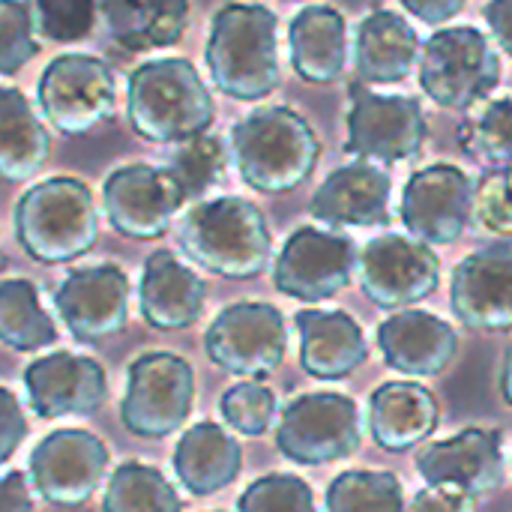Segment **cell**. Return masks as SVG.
<instances>
[{"label": "cell", "mask_w": 512, "mask_h": 512, "mask_svg": "<svg viewBox=\"0 0 512 512\" xmlns=\"http://www.w3.org/2000/svg\"><path fill=\"white\" fill-rule=\"evenodd\" d=\"M231 159L249 189L285 195L312 177L321 159V138L294 108L270 105L231 129Z\"/></svg>", "instance_id": "6da1fadb"}, {"label": "cell", "mask_w": 512, "mask_h": 512, "mask_svg": "<svg viewBox=\"0 0 512 512\" xmlns=\"http://www.w3.org/2000/svg\"><path fill=\"white\" fill-rule=\"evenodd\" d=\"M213 96L183 57L147 60L129 75L126 120L150 144H180L213 126Z\"/></svg>", "instance_id": "7a4b0ae2"}, {"label": "cell", "mask_w": 512, "mask_h": 512, "mask_svg": "<svg viewBox=\"0 0 512 512\" xmlns=\"http://www.w3.org/2000/svg\"><path fill=\"white\" fill-rule=\"evenodd\" d=\"M180 249L207 273L246 282L267 270L273 234L258 204L237 195H222L195 204L177 231Z\"/></svg>", "instance_id": "3957f363"}, {"label": "cell", "mask_w": 512, "mask_h": 512, "mask_svg": "<svg viewBox=\"0 0 512 512\" xmlns=\"http://www.w3.org/2000/svg\"><path fill=\"white\" fill-rule=\"evenodd\" d=\"M279 18L261 3H225L207 36V69L222 96L258 102L279 87Z\"/></svg>", "instance_id": "277c9868"}, {"label": "cell", "mask_w": 512, "mask_h": 512, "mask_svg": "<svg viewBox=\"0 0 512 512\" xmlns=\"http://www.w3.org/2000/svg\"><path fill=\"white\" fill-rule=\"evenodd\" d=\"M15 237L36 264H72L99 237V210L90 186L78 177H48L15 204Z\"/></svg>", "instance_id": "5b68a950"}, {"label": "cell", "mask_w": 512, "mask_h": 512, "mask_svg": "<svg viewBox=\"0 0 512 512\" xmlns=\"http://www.w3.org/2000/svg\"><path fill=\"white\" fill-rule=\"evenodd\" d=\"M501 84V57L477 27H444L420 54V87L447 111H468Z\"/></svg>", "instance_id": "8992f818"}, {"label": "cell", "mask_w": 512, "mask_h": 512, "mask_svg": "<svg viewBox=\"0 0 512 512\" xmlns=\"http://www.w3.org/2000/svg\"><path fill=\"white\" fill-rule=\"evenodd\" d=\"M363 444L357 402L345 393H303L297 396L279 426V453L303 468H321L351 459Z\"/></svg>", "instance_id": "52a82bcc"}, {"label": "cell", "mask_w": 512, "mask_h": 512, "mask_svg": "<svg viewBox=\"0 0 512 512\" xmlns=\"http://www.w3.org/2000/svg\"><path fill=\"white\" fill-rule=\"evenodd\" d=\"M195 408V369L168 351L141 354L129 366L120 420L135 438L174 435Z\"/></svg>", "instance_id": "ba28073f"}, {"label": "cell", "mask_w": 512, "mask_h": 512, "mask_svg": "<svg viewBox=\"0 0 512 512\" xmlns=\"http://www.w3.org/2000/svg\"><path fill=\"white\" fill-rule=\"evenodd\" d=\"M207 360L243 381H261L273 375L288 351L285 315L270 303H231L204 333Z\"/></svg>", "instance_id": "9c48e42d"}, {"label": "cell", "mask_w": 512, "mask_h": 512, "mask_svg": "<svg viewBox=\"0 0 512 512\" xmlns=\"http://www.w3.org/2000/svg\"><path fill=\"white\" fill-rule=\"evenodd\" d=\"M36 99L57 132L87 135L117 108L114 72L93 54H60L42 69Z\"/></svg>", "instance_id": "30bf717a"}, {"label": "cell", "mask_w": 512, "mask_h": 512, "mask_svg": "<svg viewBox=\"0 0 512 512\" xmlns=\"http://www.w3.org/2000/svg\"><path fill=\"white\" fill-rule=\"evenodd\" d=\"M357 276L363 294L375 306L402 312L438 291L441 258L417 237L381 234L360 249Z\"/></svg>", "instance_id": "8fae6325"}, {"label": "cell", "mask_w": 512, "mask_h": 512, "mask_svg": "<svg viewBox=\"0 0 512 512\" xmlns=\"http://www.w3.org/2000/svg\"><path fill=\"white\" fill-rule=\"evenodd\" d=\"M111 453L87 429H57L45 435L27 462L33 492L54 507H84L105 483Z\"/></svg>", "instance_id": "7c38bea8"}, {"label": "cell", "mask_w": 512, "mask_h": 512, "mask_svg": "<svg viewBox=\"0 0 512 512\" xmlns=\"http://www.w3.org/2000/svg\"><path fill=\"white\" fill-rule=\"evenodd\" d=\"M186 201L189 198L168 165L129 162L114 168L102 183V210L111 228L129 240L162 237Z\"/></svg>", "instance_id": "4fadbf2b"}, {"label": "cell", "mask_w": 512, "mask_h": 512, "mask_svg": "<svg viewBox=\"0 0 512 512\" xmlns=\"http://www.w3.org/2000/svg\"><path fill=\"white\" fill-rule=\"evenodd\" d=\"M360 252L351 237L321 228H297L273 261V285L300 303H321L345 291Z\"/></svg>", "instance_id": "5bb4252c"}, {"label": "cell", "mask_w": 512, "mask_h": 512, "mask_svg": "<svg viewBox=\"0 0 512 512\" xmlns=\"http://www.w3.org/2000/svg\"><path fill=\"white\" fill-rule=\"evenodd\" d=\"M426 138L429 123L414 96H387L366 87L354 90L348 111V153L366 162L393 165L414 159L423 150Z\"/></svg>", "instance_id": "9a60e30c"}, {"label": "cell", "mask_w": 512, "mask_h": 512, "mask_svg": "<svg viewBox=\"0 0 512 512\" xmlns=\"http://www.w3.org/2000/svg\"><path fill=\"white\" fill-rule=\"evenodd\" d=\"M474 201L477 186L471 177L450 162H438L411 174L399 213L411 237L429 246H450L465 234L474 216Z\"/></svg>", "instance_id": "2e32d148"}, {"label": "cell", "mask_w": 512, "mask_h": 512, "mask_svg": "<svg viewBox=\"0 0 512 512\" xmlns=\"http://www.w3.org/2000/svg\"><path fill=\"white\" fill-rule=\"evenodd\" d=\"M129 276L117 264L72 270L54 291V309L72 339L105 342L129 324Z\"/></svg>", "instance_id": "e0dca14e"}, {"label": "cell", "mask_w": 512, "mask_h": 512, "mask_svg": "<svg viewBox=\"0 0 512 512\" xmlns=\"http://www.w3.org/2000/svg\"><path fill=\"white\" fill-rule=\"evenodd\" d=\"M417 471L426 486H438L465 498L495 495L504 474V450L498 429H465L447 441H432L417 453Z\"/></svg>", "instance_id": "ac0fdd59"}, {"label": "cell", "mask_w": 512, "mask_h": 512, "mask_svg": "<svg viewBox=\"0 0 512 512\" xmlns=\"http://www.w3.org/2000/svg\"><path fill=\"white\" fill-rule=\"evenodd\" d=\"M450 306L468 330H512V243L495 240L468 258L453 273Z\"/></svg>", "instance_id": "d6986e66"}, {"label": "cell", "mask_w": 512, "mask_h": 512, "mask_svg": "<svg viewBox=\"0 0 512 512\" xmlns=\"http://www.w3.org/2000/svg\"><path fill=\"white\" fill-rule=\"evenodd\" d=\"M30 411L42 420L96 414L108 396L105 369L93 357L54 351L24 369Z\"/></svg>", "instance_id": "ffe728a7"}, {"label": "cell", "mask_w": 512, "mask_h": 512, "mask_svg": "<svg viewBox=\"0 0 512 512\" xmlns=\"http://www.w3.org/2000/svg\"><path fill=\"white\" fill-rule=\"evenodd\" d=\"M393 180L378 162H351L336 168L312 195L309 213L333 228H375L390 222Z\"/></svg>", "instance_id": "44dd1931"}, {"label": "cell", "mask_w": 512, "mask_h": 512, "mask_svg": "<svg viewBox=\"0 0 512 512\" xmlns=\"http://www.w3.org/2000/svg\"><path fill=\"white\" fill-rule=\"evenodd\" d=\"M378 348L393 372L408 378H435L456 360L459 333L432 312L402 309L378 327Z\"/></svg>", "instance_id": "7402d4cb"}, {"label": "cell", "mask_w": 512, "mask_h": 512, "mask_svg": "<svg viewBox=\"0 0 512 512\" xmlns=\"http://www.w3.org/2000/svg\"><path fill=\"white\" fill-rule=\"evenodd\" d=\"M294 324L300 333V366L318 381H345L369 360L363 327L342 309H300Z\"/></svg>", "instance_id": "603a6c76"}, {"label": "cell", "mask_w": 512, "mask_h": 512, "mask_svg": "<svg viewBox=\"0 0 512 512\" xmlns=\"http://www.w3.org/2000/svg\"><path fill=\"white\" fill-rule=\"evenodd\" d=\"M138 303L153 330H186L204 312L207 282L174 252L159 249L144 261Z\"/></svg>", "instance_id": "cb8c5ba5"}, {"label": "cell", "mask_w": 512, "mask_h": 512, "mask_svg": "<svg viewBox=\"0 0 512 512\" xmlns=\"http://www.w3.org/2000/svg\"><path fill=\"white\" fill-rule=\"evenodd\" d=\"M441 420L435 393L417 381H387L369 396V432L387 453H408L426 444Z\"/></svg>", "instance_id": "d4e9b609"}, {"label": "cell", "mask_w": 512, "mask_h": 512, "mask_svg": "<svg viewBox=\"0 0 512 512\" xmlns=\"http://www.w3.org/2000/svg\"><path fill=\"white\" fill-rule=\"evenodd\" d=\"M423 54L417 30L390 9L369 12L354 33V72L366 84H396L408 78Z\"/></svg>", "instance_id": "484cf974"}, {"label": "cell", "mask_w": 512, "mask_h": 512, "mask_svg": "<svg viewBox=\"0 0 512 512\" xmlns=\"http://www.w3.org/2000/svg\"><path fill=\"white\" fill-rule=\"evenodd\" d=\"M291 66L306 84H333L348 66V21L339 9L312 3L288 24Z\"/></svg>", "instance_id": "4316f807"}, {"label": "cell", "mask_w": 512, "mask_h": 512, "mask_svg": "<svg viewBox=\"0 0 512 512\" xmlns=\"http://www.w3.org/2000/svg\"><path fill=\"white\" fill-rule=\"evenodd\" d=\"M243 471V450L219 423H195L174 447V474L195 498L228 489Z\"/></svg>", "instance_id": "83f0119b"}, {"label": "cell", "mask_w": 512, "mask_h": 512, "mask_svg": "<svg viewBox=\"0 0 512 512\" xmlns=\"http://www.w3.org/2000/svg\"><path fill=\"white\" fill-rule=\"evenodd\" d=\"M189 12V0H102L111 39L132 54L177 45L189 27Z\"/></svg>", "instance_id": "f1b7e54d"}, {"label": "cell", "mask_w": 512, "mask_h": 512, "mask_svg": "<svg viewBox=\"0 0 512 512\" xmlns=\"http://www.w3.org/2000/svg\"><path fill=\"white\" fill-rule=\"evenodd\" d=\"M51 156V138L30 99L15 90H0V171L9 183L36 177Z\"/></svg>", "instance_id": "f546056e"}, {"label": "cell", "mask_w": 512, "mask_h": 512, "mask_svg": "<svg viewBox=\"0 0 512 512\" xmlns=\"http://www.w3.org/2000/svg\"><path fill=\"white\" fill-rule=\"evenodd\" d=\"M0 339L6 348L24 354L57 342V327L39 306V294L30 279L0 282Z\"/></svg>", "instance_id": "4dcf8cb0"}, {"label": "cell", "mask_w": 512, "mask_h": 512, "mask_svg": "<svg viewBox=\"0 0 512 512\" xmlns=\"http://www.w3.org/2000/svg\"><path fill=\"white\" fill-rule=\"evenodd\" d=\"M102 512H183V501L159 468L123 462L108 477Z\"/></svg>", "instance_id": "1f68e13d"}, {"label": "cell", "mask_w": 512, "mask_h": 512, "mask_svg": "<svg viewBox=\"0 0 512 512\" xmlns=\"http://www.w3.org/2000/svg\"><path fill=\"white\" fill-rule=\"evenodd\" d=\"M327 512H408L402 480L390 471H345L327 486Z\"/></svg>", "instance_id": "d6a6232c"}, {"label": "cell", "mask_w": 512, "mask_h": 512, "mask_svg": "<svg viewBox=\"0 0 512 512\" xmlns=\"http://www.w3.org/2000/svg\"><path fill=\"white\" fill-rule=\"evenodd\" d=\"M462 150L495 168H512V93L480 102V111L459 126Z\"/></svg>", "instance_id": "836d02e7"}, {"label": "cell", "mask_w": 512, "mask_h": 512, "mask_svg": "<svg viewBox=\"0 0 512 512\" xmlns=\"http://www.w3.org/2000/svg\"><path fill=\"white\" fill-rule=\"evenodd\" d=\"M228 168V147L219 135H195L189 141H180L171 153L168 171L177 177L189 201L204 198L225 180Z\"/></svg>", "instance_id": "e575fe53"}, {"label": "cell", "mask_w": 512, "mask_h": 512, "mask_svg": "<svg viewBox=\"0 0 512 512\" xmlns=\"http://www.w3.org/2000/svg\"><path fill=\"white\" fill-rule=\"evenodd\" d=\"M219 408H222V420L234 432L246 438H261L276 420V393L261 381H240L225 390Z\"/></svg>", "instance_id": "d590c367"}, {"label": "cell", "mask_w": 512, "mask_h": 512, "mask_svg": "<svg viewBox=\"0 0 512 512\" xmlns=\"http://www.w3.org/2000/svg\"><path fill=\"white\" fill-rule=\"evenodd\" d=\"M237 512H318L312 486L297 474H267L243 489Z\"/></svg>", "instance_id": "8d00e7d4"}, {"label": "cell", "mask_w": 512, "mask_h": 512, "mask_svg": "<svg viewBox=\"0 0 512 512\" xmlns=\"http://www.w3.org/2000/svg\"><path fill=\"white\" fill-rule=\"evenodd\" d=\"M36 15L24 0H0V75H15L39 54Z\"/></svg>", "instance_id": "74e56055"}, {"label": "cell", "mask_w": 512, "mask_h": 512, "mask_svg": "<svg viewBox=\"0 0 512 512\" xmlns=\"http://www.w3.org/2000/svg\"><path fill=\"white\" fill-rule=\"evenodd\" d=\"M96 0H33L36 27L51 42H81L96 27Z\"/></svg>", "instance_id": "f35d334b"}, {"label": "cell", "mask_w": 512, "mask_h": 512, "mask_svg": "<svg viewBox=\"0 0 512 512\" xmlns=\"http://www.w3.org/2000/svg\"><path fill=\"white\" fill-rule=\"evenodd\" d=\"M474 216L492 237L512 243V168H492L483 174L477 183Z\"/></svg>", "instance_id": "ab89813d"}, {"label": "cell", "mask_w": 512, "mask_h": 512, "mask_svg": "<svg viewBox=\"0 0 512 512\" xmlns=\"http://www.w3.org/2000/svg\"><path fill=\"white\" fill-rule=\"evenodd\" d=\"M27 438V420L18 399L9 390H0V462L9 465L21 441Z\"/></svg>", "instance_id": "60d3db41"}, {"label": "cell", "mask_w": 512, "mask_h": 512, "mask_svg": "<svg viewBox=\"0 0 512 512\" xmlns=\"http://www.w3.org/2000/svg\"><path fill=\"white\" fill-rule=\"evenodd\" d=\"M408 512H474V498H465L438 486H426L423 492L414 495Z\"/></svg>", "instance_id": "b9f144b4"}, {"label": "cell", "mask_w": 512, "mask_h": 512, "mask_svg": "<svg viewBox=\"0 0 512 512\" xmlns=\"http://www.w3.org/2000/svg\"><path fill=\"white\" fill-rule=\"evenodd\" d=\"M30 489H33L30 474L9 471L0 483V512H36Z\"/></svg>", "instance_id": "7bdbcfd3"}, {"label": "cell", "mask_w": 512, "mask_h": 512, "mask_svg": "<svg viewBox=\"0 0 512 512\" xmlns=\"http://www.w3.org/2000/svg\"><path fill=\"white\" fill-rule=\"evenodd\" d=\"M465 3L468 0H402V6L423 24H447L465 9Z\"/></svg>", "instance_id": "ee69618b"}, {"label": "cell", "mask_w": 512, "mask_h": 512, "mask_svg": "<svg viewBox=\"0 0 512 512\" xmlns=\"http://www.w3.org/2000/svg\"><path fill=\"white\" fill-rule=\"evenodd\" d=\"M483 18L495 36V42L512 57V0H489Z\"/></svg>", "instance_id": "f6af8a7d"}, {"label": "cell", "mask_w": 512, "mask_h": 512, "mask_svg": "<svg viewBox=\"0 0 512 512\" xmlns=\"http://www.w3.org/2000/svg\"><path fill=\"white\" fill-rule=\"evenodd\" d=\"M501 396L512 408V345L504 351V366H501Z\"/></svg>", "instance_id": "bcb514c9"}, {"label": "cell", "mask_w": 512, "mask_h": 512, "mask_svg": "<svg viewBox=\"0 0 512 512\" xmlns=\"http://www.w3.org/2000/svg\"><path fill=\"white\" fill-rule=\"evenodd\" d=\"M216 512H222V510H216Z\"/></svg>", "instance_id": "7dc6e473"}]
</instances>
